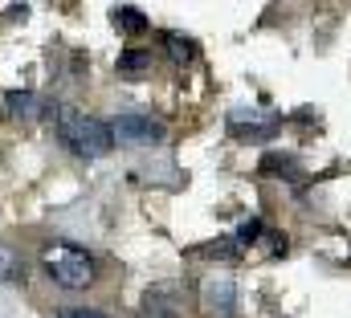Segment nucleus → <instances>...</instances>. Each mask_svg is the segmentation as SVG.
I'll return each mask as SVG.
<instances>
[{
    "label": "nucleus",
    "mask_w": 351,
    "mask_h": 318,
    "mask_svg": "<svg viewBox=\"0 0 351 318\" xmlns=\"http://www.w3.org/2000/svg\"><path fill=\"white\" fill-rule=\"evenodd\" d=\"M53 127H58V139L82 159H102L114 147V135H110V123L94 119L78 106H58L53 110Z\"/></svg>",
    "instance_id": "nucleus-1"
},
{
    "label": "nucleus",
    "mask_w": 351,
    "mask_h": 318,
    "mask_svg": "<svg viewBox=\"0 0 351 318\" xmlns=\"http://www.w3.org/2000/svg\"><path fill=\"white\" fill-rule=\"evenodd\" d=\"M41 269L49 273V282H58L62 290H86L98 278V265L82 245H70V241H53L41 249Z\"/></svg>",
    "instance_id": "nucleus-2"
},
{
    "label": "nucleus",
    "mask_w": 351,
    "mask_h": 318,
    "mask_svg": "<svg viewBox=\"0 0 351 318\" xmlns=\"http://www.w3.org/2000/svg\"><path fill=\"white\" fill-rule=\"evenodd\" d=\"M110 135L114 143H127V147H156L168 139V127L152 114H139V110H127L110 123Z\"/></svg>",
    "instance_id": "nucleus-3"
},
{
    "label": "nucleus",
    "mask_w": 351,
    "mask_h": 318,
    "mask_svg": "<svg viewBox=\"0 0 351 318\" xmlns=\"http://www.w3.org/2000/svg\"><path fill=\"white\" fill-rule=\"evenodd\" d=\"M278 127H282V119L274 110H262V106L229 110V135H237V139H269Z\"/></svg>",
    "instance_id": "nucleus-4"
},
{
    "label": "nucleus",
    "mask_w": 351,
    "mask_h": 318,
    "mask_svg": "<svg viewBox=\"0 0 351 318\" xmlns=\"http://www.w3.org/2000/svg\"><path fill=\"white\" fill-rule=\"evenodd\" d=\"M143 315L147 318H176L180 315V286L172 282H160L143 294Z\"/></svg>",
    "instance_id": "nucleus-5"
},
{
    "label": "nucleus",
    "mask_w": 351,
    "mask_h": 318,
    "mask_svg": "<svg viewBox=\"0 0 351 318\" xmlns=\"http://www.w3.org/2000/svg\"><path fill=\"white\" fill-rule=\"evenodd\" d=\"M110 25H114L123 37L147 33V16H143V8H135V4H114V8H110Z\"/></svg>",
    "instance_id": "nucleus-6"
},
{
    "label": "nucleus",
    "mask_w": 351,
    "mask_h": 318,
    "mask_svg": "<svg viewBox=\"0 0 351 318\" xmlns=\"http://www.w3.org/2000/svg\"><path fill=\"white\" fill-rule=\"evenodd\" d=\"M4 106H8L16 119H37L41 110H49L45 98H37L33 90H8V94H4Z\"/></svg>",
    "instance_id": "nucleus-7"
},
{
    "label": "nucleus",
    "mask_w": 351,
    "mask_h": 318,
    "mask_svg": "<svg viewBox=\"0 0 351 318\" xmlns=\"http://www.w3.org/2000/svg\"><path fill=\"white\" fill-rule=\"evenodd\" d=\"M204 306H213V310H233L237 306V286L229 282V278H213L208 286H204Z\"/></svg>",
    "instance_id": "nucleus-8"
},
{
    "label": "nucleus",
    "mask_w": 351,
    "mask_h": 318,
    "mask_svg": "<svg viewBox=\"0 0 351 318\" xmlns=\"http://www.w3.org/2000/svg\"><path fill=\"white\" fill-rule=\"evenodd\" d=\"M262 175H278V180L298 184L302 180V167H298V159L286 156V151H269V156H262Z\"/></svg>",
    "instance_id": "nucleus-9"
},
{
    "label": "nucleus",
    "mask_w": 351,
    "mask_h": 318,
    "mask_svg": "<svg viewBox=\"0 0 351 318\" xmlns=\"http://www.w3.org/2000/svg\"><path fill=\"white\" fill-rule=\"evenodd\" d=\"M114 70H119V78L139 82L147 70H152V53H147V49H123L119 62H114Z\"/></svg>",
    "instance_id": "nucleus-10"
},
{
    "label": "nucleus",
    "mask_w": 351,
    "mask_h": 318,
    "mask_svg": "<svg viewBox=\"0 0 351 318\" xmlns=\"http://www.w3.org/2000/svg\"><path fill=\"white\" fill-rule=\"evenodd\" d=\"M164 49H168V58H172L176 66H188V62L196 58V41H192L188 33H176V29L164 33Z\"/></svg>",
    "instance_id": "nucleus-11"
},
{
    "label": "nucleus",
    "mask_w": 351,
    "mask_h": 318,
    "mask_svg": "<svg viewBox=\"0 0 351 318\" xmlns=\"http://www.w3.org/2000/svg\"><path fill=\"white\" fill-rule=\"evenodd\" d=\"M0 282H25V261L8 245H0Z\"/></svg>",
    "instance_id": "nucleus-12"
},
{
    "label": "nucleus",
    "mask_w": 351,
    "mask_h": 318,
    "mask_svg": "<svg viewBox=\"0 0 351 318\" xmlns=\"http://www.w3.org/2000/svg\"><path fill=\"white\" fill-rule=\"evenodd\" d=\"M200 253L204 257H217V261H237L241 257V245H237V237H217V245H204Z\"/></svg>",
    "instance_id": "nucleus-13"
},
{
    "label": "nucleus",
    "mask_w": 351,
    "mask_h": 318,
    "mask_svg": "<svg viewBox=\"0 0 351 318\" xmlns=\"http://www.w3.org/2000/svg\"><path fill=\"white\" fill-rule=\"evenodd\" d=\"M265 229H262V221H245L241 229H237V245H254V241L262 237Z\"/></svg>",
    "instance_id": "nucleus-14"
},
{
    "label": "nucleus",
    "mask_w": 351,
    "mask_h": 318,
    "mask_svg": "<svg viewBox=\"0 0 351 318\" xmlns=\"http://www.w3.org/2000/svg\"><path fill=\"white\" fill-rule=\"evenodd\" d=\"M62 318H110V315H102V310H90V306H70V310H62Z\"/></svg>",
    "instance_id": "nucleus-15"
},
{
    "label": "nucleus",
    "mask_w": 351,
    "mask_h": 318,
    "mask_svg": "<svg viewBox=\"0 0 351 318\" xmlns=\"http://www.w3.org/2000/svg\"><path fill=\"white\" fill-rule=\"evenodd\" d=\"M4 16H8V21H25V16H29V4H8Z\"/></svg>",
    "instance_id": "nucleus-16"
}]
</instances>
